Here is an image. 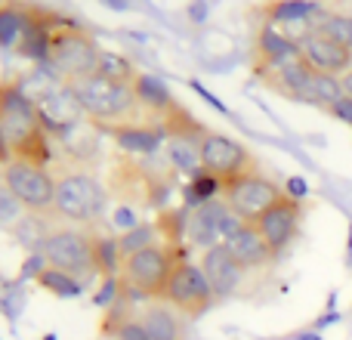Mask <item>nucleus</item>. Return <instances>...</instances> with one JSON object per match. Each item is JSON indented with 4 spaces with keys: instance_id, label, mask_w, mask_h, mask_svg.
I'll return each mask as SVG.
<instances>
[{
    "instance_id": "2f4dec72",
    "label": "nucleus",
    "mask_w": 352,
    "mask_h": 340,
    "mask_svg": "<svg viewBox=\"0 0 352 340\" xmlns=\"http://www.w3.org/2000/svg\"><path fill=\"white\" fill-rule=\"evenodd\" d=\"M328 111L337 118V121H343V124H346V127H352V99H346V96H343V99H337V103L331 105Z\"/></svg>"
},
{
    "instance_id": "4be33fe9",
    "label": "nucleus",
    "mask_w": 352,
    "mask_h": 340,
    "mask_svg": "<svg viewBox=\"0 0 352 340\" xmlns=\"http://www.w3.org/2000/svg\"><path fill=\"white\" fill-rule=\"evenodd\" d=\"M25 31V3H0V50H16Z\"/></svg>"
},
{
    "instance_id": "7c9ffc66",
    "label": "nucleus",
    "mask_w": 352,
    "mask_h": 340,
    "mask_svg": "<svg viewBox=\"0 0 352 340\" xmlns=\"http://www.w3.org/2000/svg\"><path fill=\"white\" fill-rule=\"evenodd\" d=\"M115 229H121V235L124 232H130V229H136V226H140V220H136V213L130 211V207H118L115 211Z\"/></svg>"
},
{
    "instance_id": "39448f33",
    "label": "nucleus",
    "mask_w": 352,
    "mask_h": 340,
    "mask_svg": "<svg viewBox=\"0 0 352 340\" xmlns=\"http://www.w3.org/2000/svg\"><path fill=\"white\" fill-rule=\"evenodd\" d=\"M105 189L99 186L96 176L84 170H65L56 176V204L53 213L68 223H93L105 211Z\"/></svg>"
},
{
    "instance_id": "c85d7f7f",
    "label": "nucleus",
    "mask_w": 352,
    "mask_h": 340,
    "mask_svg": "<svg viewBox=\"0 0 352 340\" xmlns=\"http://www.w3.org/2000/svg\"><path fill=\"white\" fill-rule=\"evenodd\" d=\"M19 306H25V294H19V285L0 275V312L16 316Z\"/></svg>"
},
{
    "instance_id": "ddd939ff",
    "label": "nucleus",
    "mask_w": 352,
    "mask_h": 340,
    "mask_svg": "<svg viewBox=\"0 0 352 340\" xmlns=\"http://www.w3.org/2000/svg\"><path fill=\"white\" fill-rule=\"evenodd\" d=\"M300 59V47L294 37L278 31L275 25L263 22L254 34V50H250V65H254V78H263L272 68H281L287 62Z\"/></svg>"
},
{
    "instance_id": "f257e3e1",
    "label": "nucleus",
    "mask_w": 352,
    "mask_h": 340,
    "mask_svg": "<svg viewBox=\"0 0 352 340\" xmlns=\"http://www.w3.org/2000/svg\"><path fill=\"white\" fill-rule=\"evenodd\" d=\"M0 127H3L12 161H25L34 167L50 164V158H53L50 134L43 127L37 105L25 96L22 81L16 78L0 81Z\"/></svg>"
},
{
    "instance_id": "393cba45",
    "label": "nucleus",
    "mask_w": 352,
    "mask_h": 340,
    "mask_svg": "<svg viewBox=\"0 0 352 340\" xmlns=\"http://www.w3.org/2000/svg\"><path fill=\"white\" fill-rule=\"evenodd\" d=\"M47 220H50V217H34V213H28L25 220L19 217V223L12 226V232H16V238L25 244V248L37 254V251L43 248V242H47V235L53 232V229L47 226Z\"/></svg>"
},
{
    "instance_id": "9d476101",
    "label": "nucleus",
    "mask_w": 352,
    "mask_h": 340,
    "mask_svg": "<svg viewBox=\"0 0 352 340\" xmlns=\"http://www.w3.org/2000/svg\"><path fill=\"white\" fill-rule=\"evenodd\" d=\"M213 300L217 297H213L201 266H195V263H188V260L176 263L170 285H167V291H164V304L173 306L182 319H201L213 306Z\"/></svg>"
},
{
    "instance_id": "bb28decb",
    "label": "nucleus",
    "mask_w": 352,
    "mask_h": 340,
    "mask_svg": "<svg viewBox=\"0 0 352 340\" xmlns=\"http://www.w3.org/2000/svg\"><path fill=\"white\" fill-rule=\"evenodd\" d=\"M164 152H167V161H170V167L176 170H182V173H188L192 176L195 170H201L198 164V142H192V140H167V146H164Z\"/></svg>"
},
{
    "instance_id": "6e6552de",
    "label": "nucleus",
    "mask_w": 352,
    "mask_h": 340,
    "mask_svg": "<svg viewBox=\"0 0 352 340\" xmlns=\"http://www.w3.org/2000/svg\"><path fill=\"white\" fill-rule=\"evenodd\" d=\"M198 164L204 173H210L213 180H219L223 186L260 170L254 152H250L244 142L232 140V136H226V134H213V130H207L204 140L198 142Z\"/></svg>"
},
{
    "instance_id": "9b49d317",
    "label": "nucleus",
    "mask_w": 352,
    "mask_h": 340,
    "mask_svg": "<svg viewBox=\"0 0 352 340\" xmlns=\"http://www.w3.org/2000/svg\"><path fill=\"white\" fill-rule=\"evenodd\" d=\"M68 22H72V19H65L62 12L50 10V6L25 3V31H22V41H19V47L12 50V53L28 59V62H47L56 31L65 28Z\"/></svg>"
},
{
    "instance_id": "20e7f679",
    "label": "nucleus",
    "mask_w": 352,
    "mask_h": 340,
    "mask_svg": "<svg viewBox=\"0 0 352 340\" xmlns=\"http://www.w3.org/2000/svg\"><path fill=\"white\" fill-rule=\"evenodd\" d=\"M37 254H41V260L47 263V266L59 269V273H68L72 279H78L80 285H87V279L96 275L93 235L78 229V226H56Z\"/></svg>"
},
{
    "instance_id": "cd10ccee",
    "label": "nucleus",
    "mask_w": 352,
    "mask_h": 340,
    "mask_svg": "<svg viewBox=\"0 0 352 340\" xmlns=\"http://www.w3.org/2000/svg\"><path fill=\"white\" fill-rule=\"evenodd\" d=\"M152 244H158V242H155V226L152 223H140L136 229L118 235V254H121V263L127 260V257H133L136 251L152 248Z\"/></svg>"
},
{
    "instance_id": "423d86ee",
    "label": "nucleus",
    "mask_w": 352,
    "mask_h": 340,
    "mask_svg": "<svg viewBox=\"0 0 352 340\" xmlns=\"http://www.w3.org/2000/svg\"><path fill=\"white\" fill-rule=\"evenodd\" d=\"M182 257L167 251L164 244H152V248L136 251L133 257L121 263V285H127L140 297L164 300V291L170 285V275Z\"/></svg>"
},
{
    "instance_id": "7ed1b4c3",
    "label": "nucleus",
    "mask_w": 352,
    "mask_h": 340,
    "mask_svg": "<svg viewBox=\"0 0 352 340\" xmlns=\"http://www.w3.org/2000/svg\"><path fill=\"white\" fill-rule=\"evenodd\" d=\"M102 53V47L96 43V37L78 22H68L65 28L56 31L53 47H50V72L59 81L72 84V81L90 78L96 72V59Z\"/></svg>"
},
{
    "instance_id": "5701e85b",
    "label": "nucleus",
    "mask_w": 352,
    "mask_h": 340,
    "mask_svg": "<svg viewBox=\"0 0 352 340\" xmlns=\"http://www.w3.org/2000/svg\"><path fill=\"white\" fill-rule=\"evenodd\" d=\"M219 195H223V182L213 180V176L204 173V170H195L188 186H186V204L204 207V204H210V201H217Z\"/></svg>"
},
{
    "instance_id": "a878e982",
    "label": "nucleus",
    "mask_w": 352,
    "mask_h": 340,
    "mask_svg": "<svg viewBox=\"0 0 352 340\" xmlns=\"http://www.w3.org/2000/svg\"><path fill=\"white\" fill-rule=\"evenodd\" d=\"M34 279H37V285L47 288L56 297H78V294L84 291V285H80L78 279H72L68 273H59V269H53V266H43Z\"/></svg>"
},
{
    "instance_id": "f03ea898",
    "label": "nucleus",
    "mask_w": 352,
    "mask_h": 340,
    "mask_svg": "<svg viewBox=\"0 0 352 340\" xmlns=\"http://www.w3.org/2000/svg\"><path fill=\"white\" fill-rule=\"evenodd\" d=\"M68 93L74 96L78 109L84 111L90 121H99L105 130L109 127H130V124H146L140 103H136L133 90L124 84H111L102 81L96 74L90 78H80L65 84Z\"/></svg>"
},
{
    "instance_id": "b1692460",
    "label": "nucleus",
    "mask_w": 352,
    "mask_h": 340,
    "mask_svg": "<svg viewBox=\"0 0 352 340\" xmlns=\"http://www.w3.org/2000/svg\"><path fill=\"white\" fill-rule=\"evenodd\" d=\"M316 31L328 34L334 43H340L343 50H349V53H352V12L328 10V12L322 16V22H318Z\"/></svg>"
},
{
    "instance_id": "4468645a",
    "label": "nucleus",
    "mask_w": 352,
    "mask_h": 340,
    "mask_svg": "<svg viewBox=\"0 0 352 340\" xmlns=\"http://www.w3.org/2000/svg\"><path fill=\"white\" fill-rule=\"evenodd\" d=\"M300 47V59L318 74H331V78H340L352 68V53L343 50L340 43H334L328 34L322 31H309L306 37L297 41Z\"/></svg>"
},
{
    "instance_id": "2eb2a0df",
    "label": "nucleus",
    "mask_w": 352,
    "mask_h": 340,
    "mask_svg": "<svg viewBox=\"0 0 352 340\" xmlns=\"http://www.w3.org/2000/svg\"><path fill=\"white\" fill-rule=\"evenodd\" d=\"M312 78H316V72H312L303 59H294V62H287V65L266 72L256 81H260L266 90H272L275 96L291 99V103H309L312 105Z\"/></svg>"
},
{
    "instance_id": "a211bd4d",
    "label": "nucleus",
    "mask_w": 352,
    "mask_h": 340,
    "mask_svg": "<svg viewBox=\"0 0 352 340\" xmlns=\"http://www.w3.org/2000/svg\"><path fill=\"white\" fill-rule=\"evenodd\" d=\"M130 90H133V96H136V103H140V109H142V115H148V118H155V121H164L167 115L176 109V96L170 93V87L164 84L161 78H155V74H148V72H140L136 74V81L130 84Z\"/></svg>"
},
{
    "instance_id": "412c9836",
    "label": "nucleus",
    "mask_w": 352,
    "mask_h": 340,
    "mask_svg": "<svg viewBox=\"0 0 352 340\" xmlns=\"http://www.w3.org/2000/svg\"><path fill=\"white\" fill-rule=\"evenodd\" d=\"M93 74H96V78H102V81H111V84L130 87L136 81V74H140V68H136L127 56L115 53V50H102V53H99V59H96V72H93Z\"/></svg>"
},
{
    "instance_id": "f8f14e48",
    "label": "nucleus",
    "mask_w": 352,
    "mask_h": 340,
    "mask_svg": "<svg viewBox=\"0 0 352 340\" xmlns=\"http://www.w3.org/2000/svg\"><path fill=\"white\" fill-rule=\"evenodd\" d=\"M256 232L266 238V244L272 248V254L278 257L285 248H291L294 238L300 235V226H303V201L285 195L281 201H275L260 220H256Z\"/></svg>"
},
{
    "instance_id": "72a5a7b5",
    "label": "nucleus",
    "mask_w": 352,
    "mask_h": 340,
    "mask_svg": "<svg viewBox=\"0 0 352 340\" xmlns=\"http://www.w3.org/2000/svg\"><path fill=\"white\" fill-rule=\"evenodd\" d=\"M340 87H343V96L352 99V68L346 74H340Z\"/></svg>"
},
{
    "instance_id": "dca6fc26",
    "label": "nucleus",
    "mask_w": 352,
    "mask_h": 340,
    "mask_svg": "<svg viewBox=\"0 0 352 340\" xmlns=\"http://www.w3.org/2000/svg\"><path fill=\"white\" fill-rule=\"evenodd\" d=\"M201 273H204L207 285H210L213 297H232V294L238 291V285H241L244 279V269L238 266L235 260H232V254L226 251V244H213V248H207L204 254H201Z\"/></svg>"
},
{
    "instance_id": "473e14b6",
    "label": "nucleus",
    "mask_w": 352,
    "mask_h": 340,
    "mask_svg": "<svg viewBox=\"0 0 352 340\" xmlns=\"http://www.w3.org/2000/svg\"><path fill=\"white\" fill-rule=\"evenodd\" d=\"M12 161L10 155V146H6V136H3V127H0V167H6Z\"/></svg>"
},
{
    "instance_id": "6ab92c4d",
    "label": "nucleus",
    "mask_w": 352,
    "mask_h": 340,
    "mask_svg": "<svg viewBox=\"0 0 352 340\" xmlns=\"http://www.w3.org/2000/svg\"><path fill=\"white\" fill-rule=\"evenodd\" d=\"M105 134L118 142V149L130 155H152L164 146V130L158 124H130V127H109Z\"/></svg>"
},
{
    "instance_id": "aec40b11",
    "label": "nucleus",
    "mask_w": 352,
    "mask_h": 340,
    "mask_svg": "<svg viewBox=\"0 0 352 340\" xmlns=\"http://www.w3.org/2000/svg\"><path fill=\"white\" fill-rule=\"evenodd\" d=\"M136 322L142 325V331L148 340H186V322L182 316L167 304H152L140 312Z\"/></svg>"
},
{
    "instance_id": "c756f323",
    "label": "nucleus",
    "mask_w": 352,
    "mask_h": 340,
    "mask_svg": "<svg viewBox=\"0 0 352 340\" xmlns=\"http://www.w3.org/2000/svg\"><path fill=\"white\" fill-rule=\"evenodd\" d=\"M115 340H148V334L142 331V325L136 322V319H130V322H124L121 328L115 331Z\"/></svg>"
},
{
    "instance_id": "f3484780",
    "label": "nucleus",
    "mask_w": 352,
    "mask_h": 340,
    "mask_svg": "<svg viewBox=\"0 0 352 340\" xmlns=\"http://www.w3.org/2000/svg\"><path fill=\"white\" fill-rule=\"evenodd\" d=\"M223 244H226V251L232 254V260H235L244 273H248V269H263V266H269V263L275 260V254H272V248L266 244V238L256 232V226H248V223L238 226V229L232 232Z\"/></svg>"
},
{
    "instance_id": "0eeeda50",
    "label": "nucleus",
    "mask_w": 352,
    "mask_h": 340,
    "mask_svg": "<svg viewBox=\"0 0 352 340\" xmlns=\"http://www.w3.org/2000/svg\"><path fill=\"white\" fill-rule=\"evenodd\" d=\"M6 192L19 201L25 213L34 217H56L53 204H56V176L50 173V167H34L25 161H10L0 173Z\"/></svg>"
},
{
    "instance_id": "1a4fd4ad",
    "label": "nucleus",
    "mask_w": 352,
    "mask_h": 340,
    "mask_svg": "<svg viewBox=\"0 0 352 340\" xmlns=\"http://www.w3.org/2000/svg\"><path fill=\"white\" fill-rule=\"evenodd\" d=\"M219 198H223V204L232 211V217L254 226L275 201L285 198V189H281L272 176L256 170V173H248V176H241V180L226 182Z\"/></svg>"
}]
</instances>
